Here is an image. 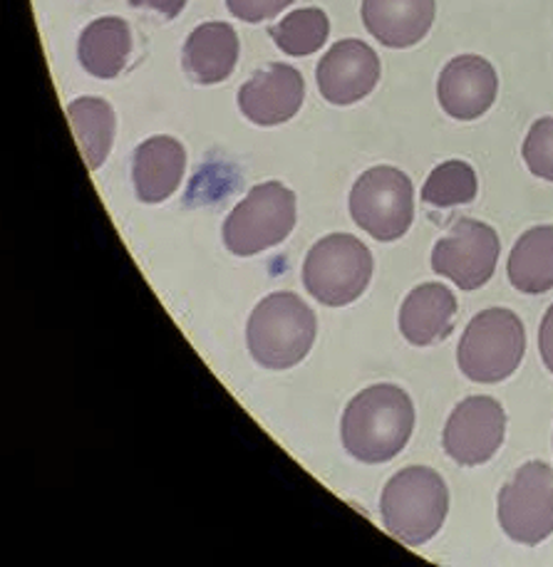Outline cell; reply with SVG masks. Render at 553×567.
I'll return each instance as SVG.
<instances>
[{
  "mask_svg": "<svg viewBox=\"0 0 553 567\" xmlns=\"http://www.w3.org/2000/svg\"><path fill=\"white\" fill-rule=\"evenodd\" d=\"M330 20L320 8H300L268 30L280 52L290 58H306L326 45Z\"/></svg>",
  "mask_w": 553,
  "mask_h": 567,
  "instance_id": "cell-21",
  "label": "cell"
},
{
  "mask_svg": "<svg viewBox=\"0 0 553 567\" xmlns=\"http://www.w3.org/2000/svg\"><path fill=\"white\" fill-rule=\"evenodd\" d=\"M521 154L531 174L553 182V117H541L531 124Z\"/></svg>",
  "mask_w": 553,
  "mask_h": 567,
  "instance_id": "cell-23",
  "label": "cell"
},
{
  "mask_svg": "<svg viewBox=\"0 0 553 567\" xmlns=\"http://www.w3.org/2000/svg\"><path fill=\"white\" fill-rule=\"evenodd\" d=\"M318 320L296 292H274L258 302L246 324L254 360L266 370H290L308 357L316 342Z\"/></svg>",
  "mask_w": 553,
  "mask_h": 567,
  "instance_id": "cell-3",
  "label": "cell"
},
{
  "mask_svg": "<svg viewBox=\"0 0 553 567\" xmlns=\"http://www.w3.org/2000/svg\"><path fill=\"white\" fill-rule=\"evenodd\" d=\"M509 282L526 296L553 288V226H536L521 234L506 262Z\"/></svg>",
  "mask_w": 553,
  "mask_h": 567,
  "instance_id": "cell-19",
  "label": "cell"
},
{
  "mask_svg": "<svg viewBox=\"0 0 553 567\" xmlns=\"http://www.w3.org/2000/svg\"><path fill=\"white\" fill-rule=\"evenodd\" d=\"M437 0H362V23L385 48L404 50L432 30Z\"/></svg>",
  "mask_w": 553,
  "mask_h": 567,
  "instance_id": "cell-14",
  "label": "cell"
},
{
  "mask_svg": "<svg viewBox=\"0 0 553 567\" xmlns=\"http://www.w3.org/2000/svg\"><path fill=\"white\" fill-rule=\"evenodd\" d=\"M477 172L467 162H444L432 169L422 186V202L434 208H452L472 204L477 198Z\"/></svg>",
  "mask_w": 553,
  "mask_h": 567,
  "instance_id": "cell-22",
  "label": "cell"
},
{
  "mask_svg": "<svg viewBox=\"0 0 553 567\" xmlns=\"http://www.w3.org/2000/svg\"><path fill=\"white\" fill-rule=\"evenodd\" d=\"M132 52V30L122 18H100L82 30L78 43L80 65L98 80H114Z\"/></svg>",
  "mask_w": 553,
  "mask_h": 567,
  "instance_id": "cell-18",
  "label": "cell"
},
{
  "mask_svg": "<svg viewBox=\"0 0 553 567\" xmlns=\"http://www.w3.org/2000/svg\"><path fill=\"white\" fill-rule=\"evenodd\" d=\"M380 513L385 530L392 538L410 548H420L442 530L450 513V488L432 468H402L385 486Z\"/></svg>",
  "mask_w": 553,
  "mask_h": 567,
  "instance_id": "cell-2",
  "label": "cell"
},
{
  "mask_svg": "<svg viewBox=\"0 0 553 567\" xmlns=\"http://www.w3.org/2000/svg\"><path fill=\"white\" fill-rule=\"evenodd\" d=\"M296 194L280 182H266L252 192L224 220V244L234 256H258L294 234Z\"/></svg>",
  "mask_w": 553,
  "mask_h": 567,
  "instance_id": "cell-6",
  "label": "cell"
},
{
  "mask_svg": "<svg viewBox=\"0 0 553 567\" xmlns=\"http://www.w3.org/2000/svg\"><path fill=\"white\" fill-rule=\"evenodd\" d=\"M350 216L375 240L402 238L414 218V188L410 176L395 166H372L360 174L350 192Z\"/></svg>",
  "mask_w": 553,
  "mask_h": 567,
  "instance_id": "cell-7",
  "label": "cell"
},
{
  "mask_svg": "<svg viewBox=\"0 0 553 567\" xmlns=\"http://www.w3.org/2000/svg\"><path fill=\"white\" fill-rule=\"evenodd\" d=\"M502 240L492 226L474 218H462L450 234L437 240L432 250V270L450 278L459 290H479L492 280Z\"/></svg>",
  "mask_w": 553,
  "mask_h": 567,
  "instance_id": "cell-9",
  "label": "cell"
},
{
  "mask_svg": "<svg viewBox=\"0 0 553 567\" xmlns=\"http://www.w3.org/2000/svg\"><path fill=\"white\" fill-rule=\"evenodd\" d=\"M372 270V254L360 238L332 234L308 250L303 262V282L322 306L342 308L368 290Z\"/></svg>",
  "mask_w": 553,
  "mask_h": 567,
  "instance_id": "cell-5",
  "label": "cell"
},
{
  "mask_svg": "<svg viewBox=\"0 0 553 567\" xmlns=\"http://www.w3.org/2000/svg\"><path fill=\"white\" fill-rule=\"evenodd\" d=\"M238 62V35L228 23H204L194 28L182 50V65L196 85H218L232 78Z\"/></svg>",
  "mask_w": 553,
  "mask_h": 567,
  "instance_id": "cell-17",
  "label": "cell"
},
{
  "mask_svg": "<svg viewBox=\"0 0 553 567\" xmlns=\"http://www.w3.org/2000/svg\"><path fill=\"white\" fill-rule=\"evenodd\" d=\"M526 352L524 322L516 312L492 308L469 322L457 348L459 370L477 384H496L519 370Z\"/></svg>",
  "mask_w": 553,
  "mask_h": 567,
  "instance_id": "cell-4",
  "label": "cell"
},
{
  "mask_svg": "<svg viewBox=\"0 0 553 567\" xmlns=\"http://www.w3.org/2000/svg\"><path fill=\"white\" fill-rule=\"evenodd\" d=\"M539 352H541V360L546 364V370L553 374V306L546 310L544 320H541Z\"/></svg>",
  "mask_w": 553,
  "mask_h": 567,
  "instance_id": "cell-25",
  "label": "cell"
},
{
  "mask_svg": "<svg viewBox=\"0 0 553 567\" xmlns=\"http://www.w3.org/2000/svg\"><path fill=\"white\" fill-rule=\"evenodd\" d=\"M186 172V150L174 136H152L134 150V192L144 204H162L180 188Z\"/></svg>",
  "mask_w": 553,
  "mask_h": 567,
  "instance_id": "cell-16",
  "label": "cell"
},
{
  "mask_svg": "<svg viewBox=\"0 0 553 567\" xmlns=\"http://www.w3.org/2000/svg\"><path fill=\"white\" fill-rule=\"evenodd\" d=\"M303 97H306V82L300 72L284 62H274L258 70L238 90V110L258 127H276L296 117Z\"/></svg>",
  "mask_w": 553,
  "mask_h": 567,
  "instance_id": "cell-12",
  "label": "cell"
},
{
  "mask_svg": "<svg viewBox=\"0 0 553 567\" xmlns=\"http://www.w3.org/2000/svg\"><path fill=\"white\" fill-rule=\"evenodd\" d=\"M130 6L140 10H154V13L164 18H176L184 10L186 0H130Z\"/></svg>",
  "mask_w": 553,
  "mask_h": 567,
  "instance_id": "cell-26",
  "label": "cell"
},
{
  "mask_svg": "<svg viewBox=\"0 0 553 567\" xmlns=\"http://www.w3.org/2000/svg\"><path fill=\"white\" fill-rule=\"evenodd\" d=\"M499 525L514 543L539 545L553 533V471L529 461L499 491Z\"/></svg>",
  "mask_w": 553,
  "mask_h": 567,
  "instance_id": "cell-8",
  "label": "cell"
},
{
  "mask_svg": "<svg viewBox=\"0 0 553 567\" xmlns=\"http://www.w3.org/2000/svg\"><path fill=\"white\" fill-rule=\"evenodd\" d=\"M457 318L454 292L442 282H424L404 298L400 332L414 348H432L452 334Z\"/></svg>",
  "mask_w": 553,
  "mask_h": 567,
  "instance_id": "cell-15",
  "label": "cell"
},
{
  "mask_svg": "<svg viewBox=\"0 0 553 567\" xmlns=\"http://www.w3.org/2000/svg\"><path fill=\"white\" fill-rule=\"evenodd\" d=\"M506 412L494 396H469L447 419L442 444L459 466H482L504 444Z\"/></svg>",
  "mask_w": 553,
  "mask_h": 567,
  "instance_id": "cell-10",
  "label": "cell"
},
{
  "mask_svg": "<svg viewBox=\"0 0 553 567\" xmlns=\"http://www.w3.org/2000/svg\"><path fill=\"white\" fill-rule=\"evenodd\" d=\"M318 90L338 107L368 97L380 82V58L362 40H340L318 62Z\"/></svg>",
  "mask_w": 553,
  "mask_h": 567,
  "instance_id": "cell-11",
  "label": "cell"
},
{
  "mask_svg": "<svg viewBox=\"0 0 553 567\" xmlns=\"http://www.w3.org/2000/svg\"><path fill=\"white\" fill-rule=\"evenodd\" d=\"M499 92V78L492 62L479 55H459L447 62L440 82H437V100L452 120L472 122L492 110Z\"/></svg>",
  "mask_w": 553,
  "mask_h": 567,
  "instance_id": "cell-13",
  "label": "cell"
},
{
  "mask_svg": "<svg viewBox=\"0 0 553 567\" xmlns=\"http://www.w3.org/2000/svg\"><path fill=\"white\" fill-rule=\"evenodd\" d=\"M414 432L412 399L395 384H372L342 414V446L362 464H385L407 446Z\"/></svg>",
  "mask_w": 553,
  "mask_h": 567,
  "instance_id": "cell-1",
  "label": "cell"
},
{
  "mask_svg": "<svg viewBox=\"0 0 553 567\" xmlns=\"http://www.w3.org/2000/svg\"><path fill=\"white\" fill-rule=\"evenodd\" d=\"M68 120L90 172H98L110 156L117 117L107 100L80 97L68 104Z\"/></svg>",
  "mask_w": 553,
  "mask_h": 567,
  "instance_id": "cell-20",
  "label": "cell"
},
{
  "mask_svg": "<svg viewBox=\"0 0 553 567\" xmlns=\"http://www.w3.org/2000/svg\"><path fill=\"white\" fill-rule=\"evenodd\" d=\"M288 6H294V0H226L228 13L244 23H260L284 13Z\"/></svg>",
  "mask_w": 553,
  "mask_h": 567,
  "instance_id": "cell-24",
  "label": "cell"
}]
</instances>
